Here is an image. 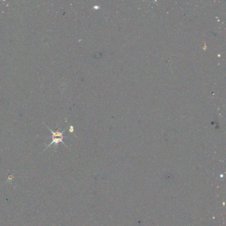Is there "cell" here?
I'll return each instance as SVG.
<instances>
[{
	"mask_svg": "<svg viewBox=\"0 0 226 226\" xmlns=\"http://www.w3.org/2000/svg\"><path fill=\"white\" fill-rule=\"evenodd\" d=\"M70 128H71V129H70V131H71V132H73V130H74V128H73V127L72 126H71V127H70Z\"/></svg>",
	"mask_w": 226,
	"mask_h": 226,
	"instance_id": "7a4b0ae2",
	"label": "cell"
},
{
	"mask_svg": "<svg viewBox=\"0 0 226 226\" xmlns=\"http://www.w3.org/2000/svg\"><path fill=\"white\" fill-rule=\"evenodd\" d=\"M46 126H47V125H46ZM47 127L48 129V130H49L51 131V133H52V142H51L49 145H47L45 149H48L49 147H51L52 145H55L56 147H57V145H58V143H62L63 145H64V146H66V147H67L65 143H64V142L63 141V139H64V138H65V137L64 136V133L65 132L66 129H65V130H63L62 132H60V131H52V130H51V129H50L49 127H48L47 126Z\"/></svg>",
	"mask_w": 226,
	"mask_h": 226,
	"instance_id": "6da1fadb",
	"label": "cell"
}]
</instances>
